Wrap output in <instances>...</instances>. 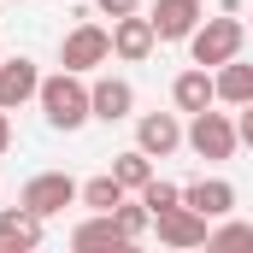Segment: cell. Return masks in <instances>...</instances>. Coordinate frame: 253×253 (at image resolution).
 I'll use <instances>...</instances> for the list:
<instances>
[{"mask_svg": "<svg viewBox=\"0 0 253 253\" xmlns=\"http://www.w3.org/2000/svg\"><path fill=\"white\" fill-rule=\"evenodd\" d=\"M42 118L53 129H83L88 118H94V100H88V83H83V71H59V77H42Z\"/></svg>", "mask_w": 253, "mask_h": 253, "instance_id": "1", "label": "cell"}, {"mask_svg": "<svg viewBox=\"0 0 253 253\" xmlns=\"http://www.w3.org/2000/svg\"><path fill=\"white\" fill-rule=\"evenodd\" d=\"M242 42H248L242 18H236V12H224V18H200V30L189 36V53H194V65L218 71V65H230L236 53H242Z\"/></svg>", "mask_w": 253, "mask_h": 253, "instance_id": "2", "label": "cell"}, {"mask_svg": "<svg viewBox=\"0 0 253 253\" xmlns=\"http://www.w3.org/2000/svg\"><path fill=\"white\" fill-rule=\"evenodd\" d=\"M112 59V30H100V24H77V30H65L59 42V65L65 71H94V65Z\"/></svg>", "mask_w": 253, "mask_h": 253, "instance_id": "3", "label": "cell"}, {"mask_svg": "<svg viewBox=\"0 0 253 253\" xmlns=\"http://www.w3.org/2000/svg\"><path fill=\"white\" fill-rule=\"evenodd\" d=\"M77 194H83V183H77V177H65V171H36V177L24 183V194H18V200H24L30 212H42V218H59Z\"/></svg>", "mask_w": 253, "mask_h": 253, "instance_id": "4", "label": "cell"}, {"mask_svg": "<svg viewBox=\"0 0 253 253\" xmlns=\"http://www.w3.org/2000/svg\"><path fill=\"white\" fill-rule=\"evenodd\" d=\"M236 141H242V135H236V118H230V112H212V106H206V112H194L189 147L200 153V159H230V153H236Z\"/></svg>", "mask_w": 253, "mask_h": 253, "instance_id": "5", "label": "cell"}, {"mask_svg": "<svg viewBox=\"0 0 253 253\" xmlns=\"http://www.w3.org/2000/svg\"><path fill=\"white\" fill-rule=\"evenodd\" d=\"M153 230H159V242H165V248H206L212 218H200L189 200H177L171 212H153Z\"/></svg>", "mask_w": 253, "mask_h": 253, "instance_id": "6", "label": "cell"}, {"mask_svg": "<svg viewBox=\"0 0 253 253\" xmlns=\"http://www.w3.org/2000/svg\"><path fill=\"white\" fill-rule=\"evenodd\" d=\"M183 141H189V129L177 124V112H141V118H135V147H141V153H153V159L177 153Z\"/></svg>", "mask_w": 253, "mask_h": 253, "instance_id": "7", "label": "cell"}, {"mask_svg": "<svg viewBox=\"0 0 253 253\" xmlns=\"http://www.w3.org/2000/svg\"><path fill=\"white\" fill-rule=\"evenodd\" d=\"M200 18H206L200 0H153V36L159 42H189L200 30Z\"/></svg>", "mask_w": 253, "mask_h": 253, "instance_id": "8", "label": "cell"}, {"mask_svg": "<svg viewBox=\"0 0 253 253\" xmlns=\"http://www.w3.org/2000/svg\"><path fill=\"white\" fill-rule=\"evenodd\" d=\"M153 47H159V36H153V18H141V12L112 18V53H118L124 65H141Z\"/></svg>", "mask_w": 253, "mask_h": 253, "instance_id": "9", "label": "cell"}, {"mask_svg": "<svg viewBox=\"0 0 253 253\" xmlns=\"http://www.w3.org/2000/svg\"><path fill=\"white\" fill-rule=\"evenodd\" d=\"M42 212H30L24 200L12 206V212H0V253H36L42 248Z\"/></svg>", "mask_w": 253, "mask_h": 253, "instance_id": "10", "label": "cell"}, {"mask_svg": "<svg viewBox=\"0 0 253 253\" xmlns=\"http://www.w3.org/2000/svg\"><path fill=\"white\" fill-rule=\"evenodd\" d=\"M42 94V71H36V59H0V106L6 112H18L24 100H36Z\"/></svg>", "mask_w": 253, "mask_h": 253, "instance_id": "11", "label": "cell"}, {"mask_svg": "<svg viewBox=\"0 0 253 253\" xmlns=\"http://www.w3.org/2000/svg\"><path fill=\"white\" fill-rule=\"evenodd\" d=\"M171 100H177V112H206V106H218V77L206 71V65H189L177 83H171Z\"/></svg>", "mask_w": 253, "mask_h": 253, "instance_id": "12", "label": "cell"}, {"mask_svg": "<svg viewBox=\"0 0 253 253\" xmlns=\"http://www.w3.org/2000/svg\"><path fill=\"white\" fill-rule=\"evenodd\" d=\"M88 100H94V118L100 124H124L129 112H135V88H129L124 77H100L88 88Z\"/></svg>", "mask_w": 253, "mask_h": 253, "instance_id": "13", "label": "cell"}, {"mask_svg": "<svg viewBox=\"0 0 253 253\" xmlns=\"http://www.w3.org/2000/svg\"><path fill=\"white\" fill-rule=\"evenodd\" d=\"M183 200H189L200 218H230V212H236V189H230L224 177H200V183H189Z\"/></svg>", "mask_w": 253, "mask_h": 253, "instance_id": "14", "label": "cell"}, {"mask_svg": "<svg viewBox=\"0 0 253 253\" xmlns=\"http://www.w3.org/2000/svg\"><path fill=\"white\" fill-rule=\"evenodd\" d=\"M71 248L77 253H88V248H129V236L124 230H118V218H112V212H94V218H88V224H77V230H71Z\"/></svg>", "mask_w": 253, "mask_h": 253, "instance_id": "15", "label": "cell"}, {"mask_svg": "<svg viewBox=\"0 0 253 253\" xmlns=\"http://www.w3.org/2000/svg\"><path fill=\"white\" fill-rule=\"evenodd\" d=\"M218 100L224 106H248L253 100V65H242V53L230 65H218Z\"/></svg>", "mask_w": 253, "mask_h": 253, "instance_id": "16", "label": "cell"}, {"mask_svg": "<svg viewBox=\"0 0 253 253\" xmlns=\"http://www.w3.org/2000/svg\"><path fill=\"white\" fill-rule=\"evenodd\" d=\"M112 177H118L129 194H141L147 183H153V153H141V147H124V153L112 159Z\"/></svg>", "mask_w": 253, "mask_h": 253, "instance_id": "17", "label": "cell"}, {"mask_svg": "<svg viewBox=\"0 0 253 253\" xmlns=\"http://www.w3.org/2000/svg\"><path fill=\"white\" fill-rule=\"evenodd\" d=\"M124 183H118V177H112V171H106V177H88V183H83V194H77V200H83V206H88V212H112V206H118V200H124Z\"/></svg>", "mask_w": 253, "mask_h": 253, "instance_id": "18", "label": "cell"}, {"mask_svg": "<svg viewBox=\"0 0 253 253\" xmlns=\"http://www.w3.org/2000/svg\"><path fill=\"white\" fill-rule=\"evenodd\" d=\"M112 218H118V230H124L129 242H141V230L153 224V212H147V200H135V206H129V200H118V206H112Z\"/></svg>", "mask_w": 253, "mask_h": 253, "instance_id": "19", "label": "cell"}, {"mask_svg": "<svg viewBox=\"0 0 253 253\" xmlns=\"http://www.w3.org/2000/svg\"><path fill=\"white\" fill-rule=\"evenodd\" d=\"M206 248H253V224H236V218L218 224V230L206 236Z\"/></svg>", "mask_w": 253, "mask_h": 253, "instance_id": "20", "label": "cell"}, {"mask_svg": "<svg viewBox=\"0 0 253 253\" xmlns=\"http://www.w3.org/2000/svg\"><path fill=\"white\" fill-rule=\"evenodd\" d=\"M141 200H147V212H171V206L183 200V189H177V183H159V177H153V183L141 189Z\"/></svg>", "mask_w": 253, "mask_h": 253, "instance_id": "21", "label": "cell"}, {"mask_svg": "<svg viewBox=\"0 0 253 253\" xmlns=\"http://www.w3.org/2000/svg\"><path fill=\"white\" fill-rule=\"evenodd\" d=\"M106 18H129V12H141V0H94Z\"/></svg>", "mask_w": 253, "mask_h": 253, "instance_id": "22", "label": "cell"}, {"mask_svg": "<svg viewBox=\"0 0 253 253\" xmlns=\"http://www.w3.org/2000/svg\"><path fill=\"white\" fill-rule=\"evenodd\" d=\"M236 135H242V141H248V147H253V100H248V106H242V118H236Z\"/></svg>", "mask_w": 253, "mask_h": 253, "instance_id": "23", "label": "cell"}, {"mask_svg": "<svg viewBox=\"0 0 253 253\" xmlns=\"http://www.w3.org/2000/svg\"><path fill=\"white\" fill-rule=\"evenodd\" d=\"M12 147V118H6V106H0V153Z\"/></svg>", "mask_w": 253, "mask_h": 253, "instance_id": "24", "label": "cell"}]
</instances>
